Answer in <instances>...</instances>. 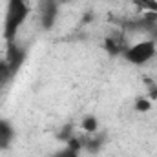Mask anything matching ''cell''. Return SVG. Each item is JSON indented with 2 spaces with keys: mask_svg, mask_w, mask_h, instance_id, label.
Returning <instances> with one entry per match:
<instances>
[{
  "mask_svg": "<svg viewBox=\"0 0 157 157\" xmlns=\"http://www.w3.org/2000/svg\"><path fill=\"white\" fill-rule=\"evenodd\" d=\"M29 4L26 0H7L6 20H4V37L6 42H15L18 29L29 17Z\"/></svg>",
  "mask_w": 157,
  "mask_h": 157,
  "instance_id": "1",
  "label": "cell"
},
{
  "mask_svg": "<svg viewBox=\"0 0 157 157\" xmlns=\"http://www.w3.org/2000/svg\"><path fill=\"white\" fill-rule=\"evenodd\" d=\"M157 53L155 42L154 40H143V42H137L133 46H128L122 53V57L130 62V64H137V66H143L146 62H150Z\"/></svg>",
  "mask_w": 157,
  "mask_h": 157,
  "instance_id": "2",
  "label": "cell"
},
{
  "mask_svg": "<svg viewBox=\"0 0 157 157\" xmlns=\"http://www.w3.org/2000/svg\"><path fill=\"white\" fill-rule=\"evenodd\" d=\"M4 60L7 62L11 73L15 75V73L20 70L22 62H24V49L18 48L17 42H7V49H6V57H4Z\"/></svg>",
  "mask_w": 157,
  "mask_h": 157,
  "instance_id": "3",
  "label": "cell"
},
{
  "mask_svg": "<svg viewBox=\"0 0 157 157\" xmlns=\"http://www.w3.org/2000/svg\"><path fill=\"white\" fill-rule=\"evenodd\" d=\"M57 2L55 0H44L40 4V22L44 26V29H49L55 24L57 18Z\"/></svg>",
  "mask_w": 157,
  "mask_h": 157,
  "instance_id": "4",
  "label": "cell"
},
{
  "mask_svg": "<svg viewBox=\"0 0 157 157\" xmlns=\"http://www.w3.org/2000/svg\"><path fill=\"white\" fill-rule=\"evenodd\" d=\"M13 141V130L6 121H0V150H6Z\"/></svg>",
  "mask_w": 157,
  "mask_h": 157,
  "instance_id": "5",
  "label": "cell"
},
{
  "mask_svg": "<svg viewBox=\"0 0 157 157\" xmlns=\"http://www.w3.org/2000/svg\"><path fill=\"white\" fill-rule=\"evenodd\" d=\"M133 6L141 11L148 13H157V0H133Z\"/></svg>",
  "mask_w": 157,
  "mask_h": 157,
  "instance_id": "6",
  "label": "cell"
},
{
  "mask_svg": "<svg viewBox=\"0 0 157 157\" xmlns=\"http://www.w3.org/2000/svg\"><path fill=\"white\" fill-rule=\"evenodd\" d=\"M9 77H13V73H11V70H9V66H7V62L2 59V60H0V88L9 80Z\"/></svg>",
  "mask_w": 157,
  "mask_h": 157,
  "instance_id": "7",
  "label": "cell"
},
{
  "mask_svg": "<svg viewBox=\"0 0 157 157\" xmlns=\"http://www.w3.org/2000/svg\"><path fill=\"white\" fill-rule=\"evenodd\" d=\"M82 128H84L86 132H90V133H91V132H95V130H97V121H95L93 117L84 119V122H82Z\"/></svg>",
  "mask_w": 157,
  "mask_h": 157,
  "instance_id": "8",
  "label": "cell"
},
{
  "mask_svg": "<svg viewBox=\"0 0 157 157\" xmlns=\"http://www.w3.org/2000/svg\"><path fill=\"white\" fill-rule=\"evenodd\" d=\"M150 108H152L150 101H144V99L137 101V110H141V112H146V110H150Z\"/></svg>",
  "mask_w": 157,
  "mask_h": 157,
  "instance_id": "9",
  "label": "cell"
},
{
  "mask_svg": "<svg viewBox=\"0 0 157 157\" xmlns=\"http://www.w3.org/2000/svg\"><path fill=\"white\" fill-rule=\"evenodd\" d=\"M26 2H28V4H29V2H31V0H26Z\"/></svg>",
  "mask_w": 157,
  "mask_h": 157,
  "instance_id": "10",
  "label": "cell"
}]
</instances>
